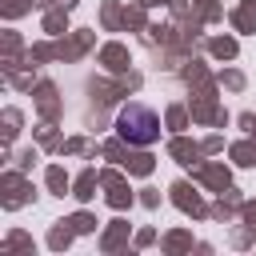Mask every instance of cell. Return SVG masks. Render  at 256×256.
Listing matches in <instances>:
<instances>
[{
    "mask_svg": "<svg viewBox=\"0 0 256 256\" xmlns=\"http://www.w3.org/2000/svg\"><path fill=\"white\" fill-rule=\"evenodd\" d=\"M116 128H120V136H124L128 144H152V140L160 136V120H156V112L144 108V104H128V108L120 112Z\"/></svg>",
    "mask_w": 256,
    "mask_h": 256,
    "instance_id": "6da1fadb",
    "label": "cell"
}]
</instances>
